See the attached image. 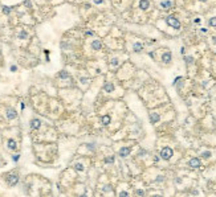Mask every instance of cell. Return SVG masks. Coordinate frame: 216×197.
Returning <instances> with one entry per match:
<instances>
[{"label": "cell", "instance_id": "cell-1", "mask_svg": "<svg viewBox=\"0 0 216 197\" xmlns=\"http://www.w3.org/2000/svg\"><path fill=\"white\" fill-rule=\"evenodd\" d=\"M166 23L170 27H172L174 29H180V21L178 20V19L175 17V16H168L167 19H166Z\"/></svg>", "mask_w": 216, "mask_h": 197}, {"label": "cell", "instance_id": "cell-2", "mask_svg": "<svg viewBox=\"0 0 216 197\" xmlns=\"http://www.w3.org/2000/svg\"><path fill=\"white\" fill-rule=\"evenodd\" d=\"M172 155H174V152H172V149H171L170 147H164V148H162V151H161V157L163 159V160H170V159L172 157Z\"/></svg>", "mask_w": 216, "mask_h": 197}, {"label": "cell", "instance_id": "cell-3", "mask_svg": "<svg viewBox=\"0 0 216 197\" xmlns=\"http://www.w3.org/2000/svg\"><path fill=\"white\" fill-rule=\"evenodd\" d=\"M17 181H19V176L17 175H15V173H11V175H8L7 176V182L11 186H13V185H16L17 184Z\"/></svg>", "mask_w": 216, "mask_h": 197}, {"label": "cell", "instance_id": "cell-4", "mask_svg": "<svg viewBox=\"0 0 216 197\" xmlns=\"http://www.w3.org/2000/svg\"><path fill=\"white\" fill-rule=\"evenodd\" d=\"M17 116V112H16V110H13V109H7V118L9 119V120H12V119H15Z\"/></svg>", "mask_w": 216, "mask_h": 197}, {"label": "cell", "instance_id": "cell-5", "mask_svg": "<svg viewBox=\"0 0 216 197\" xmlns=\"http://www.w3.org/2000/svg\"><path fill=\"white\" fill-rule=\"evenodd\" d=\"M188 165L191 168H199L200 167V160H199L198 157H194V159H191V160H190Z\"/></svg>", "mask_w": 216, "mask_h": 197}, {"label": "cell", "instance_id": "cell-6", "mask_svg": "<svg viewBox=\"0 0 216 197\" xmlns=\"http://www.w3.org/2000/svg\"><path fill=\"white\" fill-rule=\"evenodd\" d=\"M171 58H172V54H171V52H166V53H163L162 56V61L164 64H168V62H171Z\"/></svg>", "mask_w": 216, "mask_h": 197}, {"label": "cell", "instance_id": "cell-7", "mask_svg": "<svg viewBox=\"0 0 216 197\" xmlns=\"http://www.w3.org/2000/svg\"><path fill=\"white\" fill-rule=\"evenodd\" d=\"M130 147H122L121 149H119V156H122V157H126V156H129V153H130Z\"/></svg>", "mask_w": 216, "mask_h": 197}, {"label": "cell", "instance_id": "cell-8", "mask_svg": "<svg viewBox=\"0 0 216 197\" xmlns=\"http://www.w3.org/2000/svg\"><path fill=\"white\" fill-rule=\"evenodd\" d=\"M40 126H41V120L40 119H32L31 120V127L33 128V130L40 128Z\"/></svg>", "mask_w": 216, "mask_h": 197}, {"label": "cell", "instance_id": "cell-9", "mask_svg": "<svg viewBox=\"0 0 216 197\" xmlns=\"http://www.w3.org/2000/svg\"><path fill=\"white\" fill-rule=\"evenodd\" d=\"M150 7V3L149 0H139V8L143 9V11H146V9Z\"/></svg>", "mask_w": 216, "mask_h": 197}, {"label": "cell", "instance_id": "cell-10", "mask_svg": "<svg viewBox=\"0 0 216 197\" xmlns=\"http://www.w3.org/2000/svg\"><path fill=\"white\" fill-rule=\"evenodd\" d=\"M159 119H161V116H159V114H155V112H153V114H150V122L154 124L157 123V122H159Z\"/></svg>", "mask_w": 216, "mask_h": 197}, {"label": "cell", "instance_id": "cell-11", "mask_svg": "<svg viewBox=\"0 0 216 197\" xmlns=\"http://www.w3.org/2000/svg\"><path fill=\"white\" fill-rule=\"evenodd\" d=\"M92 48L94 49V50H100L102 48V44H101V41L100 40H94L92 43Z\"/></svg>", "mask_w": 216, "mask_h": 197}, {"label": "cell", "instance_id": "cell-12", "mask_svg": "<svg viewBox=\"0 0 216 197\" xmlns=\"http://www.w3.org/2000/svg\"><path fill=\"white\" fill-rule=\"evenodd\" d=\"M104 90H105L106 93H113V90H114V85H113L111 82H107V83H105Z\"/></svg>", "mask_w": 216, "mask_h": 197}, {"label": "cell", "instance_id": "cell-13", "mask_svg": "<svg viewBox=\"0 0 216 197\" xmlns=\"http://www.w3.org/2000/svg\"><path fill=\"white\" fill-rule=\"evenodd\" d=\"M133 50L135 52V53H139V52L143 50V45L140 44V43H135V44L133 45Z\"/></svg>", "mask_w": 216, "mask_h": 197}, {"label": "cell", "instance_id": "cell-14", "mask_svg": "<svg viewBox=\"0 0 216 197\" xmlns=\"http://www.w3.org/2000/svg\"><path fill=\"white\" fill-rule=\"evenodd\" d=\"M7 146H8V148L9 149H16L17 148V144H16V142L13 139H9L8 142H7Z\"/></svg>", "mask_w": 216, "mask_h": 197}, {"label": "cell", "instance_id": "cell-15", "mask_svg": "<svg viewBox=\"0 0 216 197\" xmlns=\"http://www.w3.org/2000/svg\"><path fill=\"white\" fill-rule=\"evenodd\" d=\"M101 122H102V124H104V126H107L110 123V116L109 115H104V116H102V119H101Z\"/></svg>", "mask_w": 216, "mask_h": 197}, {"label": "cell", "instance_id": "cell-16", "mask_svg": "<svg viewBox=\"0 0 216 197\" xmlns=\"http://www.w3.org/2000/svg\"><path fill=\"white\" fill-rule=\"evenodd\" d=\"M161 6H162L163 8H166V9H167V8H170V7L172 6V3L170 2V0H167V2H162V3H161Z\"/></svg>", "mask_w": 216, "mask_h": 197}, {"label": "cell", "instance_id": "cell-17", "mask_svg": "<svg viewBox=\"0 0 216 197\" xmlns=\"http://www.w3.org/2000/svg\"><path fill=\"white\" fill-rule=\"evenodd\" d=\"M58 77L60 78H62V79H66V78H69V73L68 72H60V74H58Z\"/></svg>", "mask_w": 216, "mask_h": 197}, {"label": "cell", "instance_id": "cell-18", "mask_svg": "<svg viewBox=\"0 0 216 197\" xmlns=\"http://www.w3.org/2000/svg\"><path fill=\"white\" fill-rule=\"evenodd\" d=\"M27 36H28V33L25 31H21L20 33H19V39H21V40H24V39H27Z\"/></svg>", "mask_w": 216, "mask_h": 197}, {"label": "cell", "instance_id": "cell-19", "mask_svg": "<svg viewBox=\"0 0 216 197\" xmlns=\"http://www.w3.org/2000/svg\"><path fill=\"white\" fill-rule=\"evenodd\" d=\"M208 24L211 27H216V17H211L209 20H208Z\"/></svg>", "mask_w": 216, "mask_h": 197}, {"label": "cell", "instance_id": "cell-20", "mask_svg": "<svg viewBox=\"0 0 216 197\" xmlns=\"http://www.w3.org/2000/svg\"><path fill=\"white\" fill-rule=\"evenodd\" d=\"M74 168H76L77 171H84V165L81 163H76V164H74Z\"/></svg>", "mask_w": 216, "mask_h": 197}, {"label": "cell", "instance_id": "cell-21", "mask_svg": "<svg viewBox=\"0 0 216 197\" xmlns=\"http://www.w3.org/2000/svg\"><path fill=\"white\" fill-rule=\"evenodd\" d=\"M114 160H115V159H114V156H109V157H105V163H114Z\"/></svg>", "mask_w": 216, "mask_h": 197}, {"label": "cell", "instance_id": "cell-22", "mask_svg": "<svg viewBox=\"0 0 216 197\" xmlns=\"http://www.w3.org/2000/svg\"><path fill=\"white\" fill-rule=\"evenodd\" d=\"M110 65L111 66H117V65H118V58H113L110 61Z\"/></svg>", "mask_w": 216, "mask_h": 197}, {"label": "cell", "instance_id": "cell-23", "mask_svg": "<svg viewBox=\"0 0 216 197\" xmlns=\"http://www.w3.org/2000/svg\"><path fill=\"white\" fill-rule=\"evenodd\" d=\"M9 12H11V8H9V7H3V13H6V15H8Z\"/></svg>", "mask_w": 216, "mask_h": 197}, {"label": "cell", "instance_id": "cell-24", "mask_svg": "<svg viewBox=\"0 0 216 197\" xmlns=\"http://www.w3.org/2000/svg\"><path fill=\"white\" fill-rule=\"evenodd\" d=\"M201 156H203V157H205V159H208V157L211 156V152H209V151H205V152H203V153H201Z\"/></svg>", "mask_w": 216, "mask_h": 197}, {"label": "cell", "instance_id": "cell-25", "mask_svg": "<svg viewBox=\"0 0 216 197\" xmlns=\"http://www.w3.org/2000/svg\"><path fill=\"white\" fill-rule=\"evenodd\" d=\"M24 6L28 7V8H31V7H32V3L29 2V0H25V2H24Z\"/></svg>", "mask_w": 216, "mask_h": 197}, {"label": "cell", "instance_id": "cell-26", "mask_svg": "<svg viewBox=\"0 0 216 197\" xmlns=\"http://www.w3.org/2000/svg\"><path fill=\"white\" fill-rule=\"evenodd\" d=\"M184 60H186V62H188V64H191L192 61H194V58H192V57H186Z\"/></svg>", "mask_w": 216, "mask_h": 197}, {"label": "cell", "instance_id": "cell-27", "mask_svg": "<svg viewBox=\"0 0 216 197\" xmlns=\"http://www.w3.org/2000/svg\"><path fill=\"white\" fill-rule=\"evenodd\" d=\"M12 159H13V161H17L19 159H20V155H13V157H12Z\"/></svg>", "mask_w": 216, "mask_h": 197}, {"label": "cell", "instance_id": "cell-28", "mask_svg": "<svg viewBox=\"0 0 216 197\" xmlns=\"http://www.w3.org/2000/svg\"><path fill=\"white\" fill-rule=\"evenodd\" d=\"M137 194H138V196H143L145 192H143L142 189H138V190H137Z\"/></svg>", "mask_w": 216, "mask_h": 197}, {"label": "cell", "instance_id": "cell-29", "mask_svg": "<svg viewBox=\"0 0 216 197\" xmlns=\"http://www.w3.org/2000/svg\"><path fill=\"white\" fill-rule=\"evenodd\" d=\"M119 196H121V197H126V196H129V193H127V192H121Z\"/></svg>", "mask_w": 216, "mask_h": 197}, {"label": "cell", "instance_id": "cell-30", "mask_svg": "<svg viewBox=\"0 0 216 197\" xmlns=\"http://www.w3.org/2000/svg\"><path fill=\"white\" fill-rule=\"evenodd\" d=\"M80 81H81L82 83H88V78H85V77H84V78H81V79H80Z\"/></svg>", "mask_w": 216, "mask_h": 197}, {"label": "cell", "instance_id": "cell-31", "mask_svg": "<svg viewBox=\"0 0 216 197\" xmlns=\"http://www.w3.org/2000/svg\"><path fill=\"white\" fill-rule=\"evenodd\" d=\"M16 66H15V65H13V66H11V72H16Z\"/></svg>", "mask_w": 216, "mask_h": 197}, {"label": "cell", "instance_id": "cell-32", "mask_svg": "<svg viewBox=\"0 0 216 197\" xmlns=\"http://www.w3.org/2000/svg\"><path fill=\"white\" fill-rule=\"evenodd\" d=\"M162 180H163V176H159L158 179H157V181H162Z\"/></svg>", "mask_w": 216, "mask_h": 197}, {"label": "cell", "instance_id": "cell-33", "mask_svg": "<svg viewBox=\"0 0 216 197\" xmlns=\"http://www.w3.org/2000/svg\"><path fill=\"white\" fill-rule=\"evenodd\" d=\"M105 192H107V190H110V186H105V189H104Z\"/></svg>", "mask_w": 216, "mask_h": 197}, {"label": "cell", "instance_id": "cell-34", "mask_svg": "<svg viewBox=\"0 0 216 197\" xmlns=\"http://www.w3.org/2000/svg\"><path fill=\"white\" fill-rule=\"evenodd\" d=\"M212 41H213V44H216V36L212 37Z\"/></svg>", "mask_w": 216, "mask_h": 197}, {"label": "cell", "instance_id": "cell-35", "mask_svg": "<svg viewBox=\"0 0 216 197\" xmlns=\"http://www.w3.org/2000/svg\"><path fill=\"white\" fill-rule=\"evenodd\" d=\"M200 2H207V0H200Z\"/></svg>", "mask_w": 216, "mask_h": 197}]
</instances>
